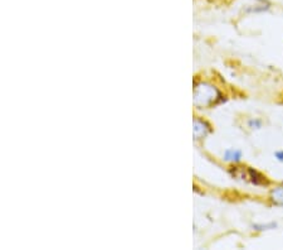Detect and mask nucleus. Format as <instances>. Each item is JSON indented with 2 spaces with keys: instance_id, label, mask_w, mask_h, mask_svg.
I'll use <instances>...</instances> for the list:
<instances>
[{
  "instance_id": "obj_6",
  "label": "nucleus",
  "mask_w": 283,
  "mask_h": 250,
  "mask_svg": "<svg viewBox=\"0 0 283 250\" xmlns=\"http://www.w3.org/2000/svg\"><path fill=\"white\" fill-rule=\"evenodd\" d=\"M277 227V224L276 223H269V224H254L253 229L257 231H264V230H272Z\"/></svg>"
},
{
  "instance_id": "obj_3",
  "label": "nucleus",
  "mask_w": 283,
  "mask_h": 250,
  "mask_svg": "<svg viewBox=\"0 0 283 250\" xmlns=\"http://www.w3.org/2000/svg\"><path fill=\"white\" fill-rule=\"evenodd\" d=\"M210 133V125L206 121L195 119L194 120V139H203Z\"/></svg>"
},
{
  "instance_id": "obj_8",
  "label": "nucleus",
  "mask_w": 283,
  "mask_h": 250,
  "mask_svg": "<svg viewBox=\"0 0 283 250\" xmlns=\"http://www.w3.org/2000/svg\"><path fill=\"white\" fill-rule=\"evenodd\" d=\"M274 157L277 158V160H280V162H283V151H278L274 153Z\"/></svg>"
},
{
  "instance_id": "obj_1",
  "label": "nucleus",
  "mask_w": 283,
  "mask_h": 250,
  "mask_svg": "<svg viewBox=\"0 0 283 250\" xmlns=\"http://www.w3.org/2000/svg\"><path fill=\"white\" fill-rule=\"evenodd\" d=\"M221 100V92L212 84L200 82L194 89V105L198 108H210Z\"/></svg>"
},
{
  "instance_id": "obj_4",
  "label": "nucleus",
  "mask_w": 283,
  "mask_h": 250,
  "mask_svg": "<svg viewBox=\"0 0 283 250\" xmlns=\"http://www.w3.org/2000/svg\"><path fill=\"white\" fill-rule=\"evenodd\" d=\"M269 197H271V201L273 202L274 205L283 206V186L274 187L269 193Z\"/></svg>"
},
{
  "instance_id": "obj_7",
  "label": "nucleus",
  "mask_w": 283,
  "mask_h": 250,
  "mask_svg": "<svg viewBox=\"0 0 283 250\" xmlns=\"http://www.w3.org/2000/svg\"><path fill=\"white\" fill-rule=\"evenodd\" d=\"M249 127L253 128V129H260L262 127V121L260 119H253V120L249 121Z\"/></svg>"
},
{
  "instance_id": "obj_5",
  "label": "nucleus",
  "mask_w": 283,
  "mask_h": 250,
  "mask_svg": "<svg viewBox=\"0 0 283 250\" xmlns=\"http://www.w3.org/2000/svg\"><path fill=\"white\" fill-rule=\"evenodd\" d=\"M242 158V152L238 149H226L225 153H224V160L226 162L237 163L239 162Z\"/></svg>"
},
{
  "instance_id": "obj_2",
  "label": "nucleus",
  "mask_w": 283,
  "mask_h": 250,
  "mask_svg": "<svg viewBox=\"0 0 283 250\" xmlns=\"http://www.w3.org/2000/svg\"><path fill=\"white\" fill-rule=\"evenodd\" d=\"M230 175L234 178H238L242 181L250 182V183L256 184V186H265L268 184L267 177L256 171L250 167H232L230 168Z\"/></svg>"
}]
</instances>
